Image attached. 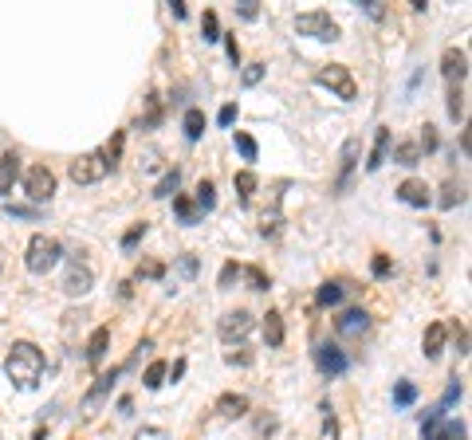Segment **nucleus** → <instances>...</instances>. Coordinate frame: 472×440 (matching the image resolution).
Returning <instances> with one entry per match:
<instances>
[{
    "mask_svg": "<svg viewBox=\"0 0 472 440\" xmlns=\"http://www.w3.org/2000/svg\"><path fill=\"white\" fill-rule=\"evenodd\" d=\"M177 185H181V173H177V170H169L166 177L158 181V189H154V197H173V193H177Z\"/></svg>",
    "mask_w": 472,
    "mask_h": 440,
    "instance_id": "7c9ffc66",
    "label": "nucleus"
},
{
    "mask_svg": "<svg viewBox=\"0 0 472 440\" xmlns=\"http://www.w3.org/2000/svg\"><path fill=\"white\" fill-rule=\"evenodd\" d=\"M122 370H127V365H118V370L102 373V378L95 381V390L87 393V401H83V409H87V413H95V409H99V401H102V397H107V393H110V385H114V381H118V373H122Z\"/></svg>",
    "mask_w": 472,
    "mask_h": 440,
    "instance_id": "4468645a",
    "label": "nucleus"
},
{
    "mask_svg": "<svg viewBox=\"0 0 472 440\" xmlns=\"http://www.w3.org/2000/svg\"><path fill=\"white\" fill-rule=\"evenodd\" d=\"M177 271H181L186 280H193V275H197V260H193V255H181V263H177Z\"/></svg>",
    "mask_w": 472,
    "mask_h": 440,
    "instance_id": "c03bdc74",
    "label": "nucleus"
},
{
    "mask_svg": "<svg viewBox=\"0 0 472 440\" xmlns=\"http://www.w3.org/2000/svg\"><path fill=\"white\" fill-rule=\"evenodd\" d=\"M236 193H240V201H252V193H256V173L252 170L236 173Z\"/></svg>",
    "mask_w": 472,
    "mask_h": 440,
    "instance_id": "a878e982",
    "label": "nucleus"
},
{
    "mask_svg": "<svg viewBox=\"0 0 472 440\" xmlns=\"http://www.w3.org/2000/svg\"><path fill=\"white\" fill-rule=\"evenodd\" d=\"M232 280H240V268H236V263H225V271H220V287H232Z\"/></svg>",
    "mask_w": 472,
    "mask_h": 440,
    "instance_id": "37998d69",
    "label": "nucleus"
},
{
    "mask_svg": "<svg viewBox=\"0 0 472 440\" xmlns=\"http://www.w3.org/2000/svg\"><path fill=\"white\" fill-rule=\"evenodd\" d=\"M433 440H468V429H464L461 421H441L437 432H433Z\"/></svg>",
    "mask_w": 472,
    "mask_h": 440,
    "instance_id": "412c9836",
    "label": "nucleus"
},
{
    "mask_svg": "<svg viewBox=\"0 0 472 440\" xmlns=\"http://www.w3.org/2000/svg\"><path fill=\"white\" fill-rule=\"evenodd\" d=\"M370 268H374V275H378V280H386V275H390V255H374Z\"/></svg>",
    "mask_w": 472,
    "mask_h": 440,
    "instance_id": "a18cd8bd",
    "label": "nucleus"
},
{
    "mask_svg": "<svg viewBox=\"0 0 472 440\" xmlns=\"http://www.w3.org/2000/svg\"><path fill=\"white\" fill-rule=\"evenodd\" d=\"M315 365H319L327 378H338V373H346V354L338 346H331V342H323V346H315Z\"/></svg>",
    "mask_w": 472,
    "mask_h": 440,
    "instance_id": "1a4fd4ad",
    "label": "nucleus"
},
{
    "mask_svg": "<svg viewBox=\"0 0 472 440\" xmlns=\"http://www.w3.org/2000/svg\"><path fill=\"white\" fill-rule=\"evenodd\" d=\"M225 48H228V60H232V63H236V60H240V48H236V40H228V43H225Z\"/></svg>",
    "mask_w": 472,
    "mask_h": 440,
    "instance_id": "3c124183",
    "label": "nucleus"
},
{
    "mask_svg": "<svg viewBox=\"0 0 472 440\" xmlns=\"http://www.w3.org/2000/svg\"><path fill=\"white\" fill-rule=\"evenodd\" d=\"M363 9L370 12L374 20H382V16H386V9H382V0H363Z\"/></svg>",
    "mask_w": 472,
    "mask_h": 440,
    "instance_id": "de8ad7c7",
    "label": "nucleus"
},
{
    "mask_svg": "<svg viewBox=\"0 0 472 440\" xmlns=\"http://www.w3.org/2000/svg\"><path fill=\"white\" fill-rule=\"evenodd\" d=\"M276 417H260V424H256V429H260V436H272V432H276Z\"/></svg>",
    "mask_w": 472,
    "mask_h": 440,
    "instance_id": "09e8293b",
    "label": "nucleus"
},
{
    "mask_svg": "<svg viewBox=\"0 0 472 440\" xmlns=\"http://www.w3.org/2000/svg\"><path fill=\"white\" fill-rule=\"evenodd\" d=\"M213 204H217V189H213V181H201V185H197V209L209 212Z\"/></svg>",
    "mask_w": 472,
    "mask_h": 440,
    "instance_id": "c85d7f7f",
    "label": "nucleus"
},
{
    "mask_svg": "<svg viewBox=\"0 0 472 440\" xmlns=\"http://www.w3.org/2000/svg\"><path fill=\"white\" fill-rule=\"evenodd\" d=\"M173 209H177V216L186 220V224H197V220L205 216V212L197 209V201H189V197H173Z\"/></svg>",
    "mask_w": 472,
    "mask_h": 440,
    "instance_id": "4be33fe9",
    "label": "nucleus"
},
{
    "mask_svg": "<svg viewBox=\"0 0 472 440\" xmlns=\"http://www.w3.org/2000/svg\"><path fill=\"white\" fill-rule=\"evenodd\" d=\"M166 275V268H161L158 260H146V263H138V280H161Z\"/></svg>",
    "mask_w": 472,
    "mask_h": 440,
    "instance_id": "f704fd0d",
    "label": "nucleus"
},
{
    "mask_svg": "<svg viewBox=\"0 0 472 440\" xmlns=\"http://www.w3.org/2000/svg\"><path fill=\"white\" fill-rule=\"evenodd\" d=\"M220 339L225 342H240V339H248L252 334V314L248 311H228L225 319H220Z\"/></svg>",
    "mask_w": 472,
    "mask_h": 440,
    "instance_id": "6e6552de",
    "label": "nucleus"
},
{
    "mask_svg": "<svg viewBox=\"0 0 472 440\" xmlns=\"http://www.w3.org/2000/svg\"><path fill=\"white\" fill-rule=\"evenodd\" d=\"M201 35H205V43H217V40H220V20H217V12H205V16H201Z\"/></svg>",
    "mask_w": 472,
    "mask_h": 440,
    "instance_id": "cd10ccee",
    "label": "nucleus"
},
{
    "mask_svg": "<svg viewBox=\"0 0 472 440\" xmlns=\"http://www.w3.org/2000/svg\"><path fill=\"white\" fill-rule=\"evenodd\" d=\"M181 126H186L189 142H197V138L205 134V114H201V110H186V122H181Z\"/></svg>",
    "mask_w": 472,
    "mask_h": 440,
    "instance_id": "b1692460",
    "label": "nucleus"
},
{
    "mask_svg": "<svg viewBox=\"0 0 472 440\" xmlns=\"http://www.w3.org/2000/svg\"><path fill=\"white\" fill-rule=\"evenodd\" d=\"M319 87H327V91H335L343 102H350L354 94H358V87H354V79H350V71L343 67V63H327V67H319Z\"/></svg>",
    "mask_w": 472,
    "mask_h": 440,
    "instance_id": "39448f33",
    "label": "nucleus"
},
{
    "mask_svg": "<svg viewBox=\"0 0 472 440\" xmlns=\"http://www.w3.org/2000/svg\"><path fill=\"white\" fill-rule=\"evenodd\" d=\"M394 161H397V165H417V161H422L417 142H397L394 145Z\"/></svg>",
    "mask_w": 472,
    "mask_h": 440,
    "instance_id": "5701e85b",
    "label": "nucleus"
},
{
    "mask_svg": "<svg viewBox=\"0 0 472 440\" xmlns=\"http://www.w3.org/2000/svg\"><path fill=\"white\" fill-rule=\"evenodd\" d=\"M0 268H4V248H0Z\"/></svg>",
    "mask_w": 472,
    "mask_h": 440,
    "instance_id": "864d4df0",
    "label": "nucleus"
},
{
    "mask_svg": "<svg viewBox=\"0 0 472 440\" xmlns=\"http://www.w3.org/2000/svg\"><path fill=\"white\" fill-rule=\"evenodd\" d=\"M236 12H240L245 20H256V16H260V0H240V4H236Z\"/></svg>",
    "mask_w": 472,
    "mask_h": 440,
    "instance_id": "4c0bfd02",
    "label": "nucleus"
},
{
    "mask_svg": "<svg viewBox=\"0 0 472 440\" xmlns=\"http://www.w3.org/2000/svg\"><path fill=\"white\" fill-rule=\"evenodd\" d=\"M71 181L75 185H95V181H102L110 173V165H107V158L102 153H83V158H75L71 161Z\"/></svg>",
    "mask_w": 472,
    "mask_h": 440,
    "instance_id": "20e7f679",
    "label": "nucleus"
},
{
    "mask_svg": "<svg viewBox=\"0 0 472 440\" xmlns=\"http://www.w3.org/2000/svg\"><path fill=\"white\" fill-rule=\"evenodd\" d=\"M461 201H464V189L456 185V181H449V185L441 189V201L437 204H441V209H453V204H461Z\"/></svg>",
    "mask_w": 472,
    "mask_h": 440,
    "instance_id": "c756f323",
    "label": "nucleus"
},
{
    "mask_svg": "<svg viewBox=\"0 0 472 440\" xmlns=\"http://www.w3.org/2000/svg\"><path fill=\"white\" fill-rule=\"evenodd\" d=\"M95 287V271L87 268V263H71L68 268V275H63V295H71V299H79V295H87V291Z\"/></svg>",
    "mask_w": 472,
    "mask_h": 440,
    "instance_id": "0eeeda50",
    "label": "nucleus"
},
{
    "mask_svg": "<svg viewBox=\"0 0 472 440\" xmlns=\"http://www.w3.org/2000/svg\"><path fill=\"white\" fill-rule=\"evenodd\" d=\"M338 299H343V287H338V283H323L319 295H315V303H319V307H335Z\"/></svg>",
    "mask_w": 472,
    "mask_h": 440,
    "instance_id": "2f4dec72",
    "label": "nucleus"
},
{
    "mask_svg": "<svg viewBox=\"0 0 472 440\" xmlns=\"http://www.w3.org/2000/svg\"><path fill=\"white\" fill-rule=\"evenodd\" d=\"M59 255H63L59 240H51V236H43V232H36V236L28 240L24 263H28V271H32V275H48V271L59 263Z\"/></svg>",
    "mask_w": 472,
    "mask_h": 440,
    "instance_id": "f03ea898",
    "label": "nucleus"
},
{
    "mask_svg": "<svg viewBox=\"0 0 472 440\" xmlns=\"http://www.w3.org/2000/svg\"><path fill=\"white\" fill-rule=\"evenodd\" d=\"M32 440H48V429H36V436Z\"/></svg>",
    "mask_w": 472,
    "mask_h": 440,
    "instance_id": "603ef678",
    "label": "nucleus"
},
{
    "mask_svg": "<svg viewBox=\"0 0 472 440\" xmlns=\"http://www.w3.org/2000/svg\"><path fill=\"white\" fill-rule=\"evenodd\" d=\"M445 334H449V326L445 322H429V326H425V358H437L441 350H445Z\"/></svg>",
    "mask_w": 472,
    "mask_h": 440,
    "instance_id": "f3484780",
    "label": "nucleus"
},
{
    "mask_svg": "<svg viewBox=\"0 0 472 440\" xmlns=\"http://www.w3.org/2000/svg\"><path fill=\"white\" fill-rule=\"evenodd\" d=\"M295 32L311 35V40H338V24L331 20V12H299L295 16Z\"/></svg>",
    "mask_w": 472,
    "mask_h": 440,
    "instance_id": "7ed1b4c3",
    "label": "nucleus"
},
{
    "mask_svg": "<svg viewBox=\"0 0 472 440\" xmlns=\"http://www.w3.org/2000/svg\"><path fill=\"white\" fill-rule=\"evenodd\" d=\"M397 197H402L405 204H413V209H425V204L433 201V197H429V185H425V181H417V177L402 181V189H397Z\"/></svg>",
    "mask_w": 472,
    "mask_h": 440,
    "instance_id": "f8f14e48",
    "label": "nucleus"
},
{
    "mask_svg": "<svg viewBox=\"0 0 472 440\" xmlns=\"http://www.w3.org/2000/svg\"><path fill=\"white\" fill-rule=\"evenodd\" d=\"M461 393H464V385H461V381H453V385L445 390V397H441V405H437V409H449L453 401H461Z\"/></svg>",
    "mask_w": 472,
    "mask_h": 440,
    "instance_id": "58836bf2",
    "label": "nucleus"
},
{
    "mask_svg": "<svg viewBox=\"0 0 472 440\" xmlns=\"http://www.w3.org/2000/svg\"><path fill=\"white\" fill-rule=\"evenodd\" d=\"M107 346H110V326H99L91 339H87V362L99 365L102 358H107Z\"/></svg>",
    "mask_w": 472,
    "mask_h": 440,
    "instance_id": "2eb2a0df",
    "label": "nucleus"
},
{
    "mask_svg": "<svg viewBox=\"0 0 472 440\" xmlns=\"http://www.w3.org/2000/svg\"><path fill=\"white\" fill-rule=\"evenodd\" d=\"M24 189H28V197H32L36 204H40V201H51V193H55V173H51L48 165H28Z\"/></svg>",
    "mask_w": 472,
    "mask_h": 440,
    "instance_id": "423d86ee",
    "label": "nucleus"
},
{
    "mask_svg": "<svg viewBox=\"0 0 472 440\" xmlns=\"http://www.w3.org/2000/svg\"><path fill=\"white\" fill-rule=\"evenodd\" d=\"M217 413L228 417V421H236V417L248 413V397H245V393H225V397L217 401Z\"/></svg>",
    "mask_w": 472,
    "mask_h": 440,
    "instance_id": "a211bd4d",
    "label": "nucleus"
},
{
    "mask_svg": "<svg viewBox=\"0 0 472 440\" xmlns=\"http://www.w3.org/2000/svg\"><path fill=\"white\" fill-rule=\"evenodd\" d=\"M9 216H28V220H36L40 212H36V209H16V204H9Z\"/></svg>",
    "mask_w": 472,
    "mask_h": 440,
    "instance_id": "8fccbe9b",
    "label": "nucleus"
},
{
    "mask_svg": "<svg viewBox=\"0 0 472 440\" xmlns=\"http://www.w3.org/2000/svg\"><path fill=\"white\" fill-rule=\"evenodd\" d=\"M4 373L12 378L16 390H36L43 378V350L36 342H16L4 358Z\"/></svg>",
    "mask_w": 472,
    "mask_h": 440,
    "instance_id": "f257e3e1",
    "label": "nucleus"
},
{
    "mask_svg": "<svg viewBox=\"0 0 472 440\" xmlns=\"http://www.w3.org/2000/svg\"><path fill=\"white\" fill-rule=\"evenodd\" d=\"M240 79H245V87H256V83L264 79V63H252V67H245V75H240Z\"/></svg>",
    "mask_w": 472,
    "mask_h": 440,
    "instance_id": "ea45409f",
    "label": "nucleus"
},
{
    "mask_svg": "<svg viewBox=\"0 0 472 440\" xmlns=\"http://www.w3.org/2000/svg\"><path fill=\"white\" fill-rule=\"evenodd\" d=\"M449 119H453V122L464 119V94H461V91L449 94Z\"/></svg>",
    "mask_w": 472,
    "mask_h": 440,
    "instance_id": "c9c22d12",
    "label": "nucleus"
},
{
    "mask_svg": "<svg viewBox=\"0 0 472 440\" xmlns=\"http://www.w3.org/2000/svg\"><path fill=\"white\" fill-rule=\"evenodd\" d=\"M441 75L453 79V83H461V79L468 75V51H464V48H449L445 55H441Z\"/></svg>",
    "mask_w": 472,
    "mask_h": 440,
    "instance_id": "9d476101",
    "label": "nucleus"
},
{
    "mask_svg": "<svg viewBox=\"0 0 472 440\" xmlns=\"http://www.w3.org/2000/svg\"><path fill=\"white\" fill-rule=\"evenodd\" d=\"M16 170H20V158L16 153H4L0 158V201L12 193V185H16Z\"/></svg>",
    "mask_w": 472,
    "mask_h": 440,
    "instance_id": "dca6fc26",
    "label": "nucleus"
},
{
    "mask_svg": "<svg viewBox=\"0 0 472 440\" xmlns=\"http://www.w3.org/2000/svg\"><path fill=\"white\" fill-rule=\"evenodd\" d=\"M335 326H338V334H343V339H363L366 330H370V314L354 307V311H346Z\"/></svg>",
    "mask_w": 472,
    "mask_h": 440,
    "instance_id": "9b49d317",
    "label": "nucleus"
},
{
    "mask_svg": "<svg viewBox=\"0 0 472 440\" xmlns=\"http://www.w3.org/2000/svg\"><path fill=\"white\" fill-rule=\"evenodd\" d=\"M142 236H146V220H142V224H134V229H127L122 248H127V252H130V248H138V240H142Z\"/></svg>",
    "mask_w": 472,
    "mask_h": 440,
    "instance_id": "e433bc0d",
    "label": "nucleus"
},
{
    "mask_svg": "<svg viewBox=\"0 0 472 440\" xmlns=\"http://www.w3.org/2000/svg\"><path fill=\"white\" fill-rule=\"evenodd\" d=\"M413 401H417V385H413V381H397L394 385V405H413Z\"/></svg>",
    "mask_w": 472,
    "mask_h": 440,
    "instance_id": "bb28decb",
    "label": "nucleus"
},
{
    "mask_svg": "<svg viewBox=\"0 0 472 440\" xmlns=\"http://www.w3.org/2000/svg\"><path fill=\"white\" fill-rule=\"evenodd\" d=\"M236 150H240V158L245 161H256V138H248V134H236Z\"/></svg>",
    "mask_w": 472,
    "mask_h": 440,
    "instance_id": "72a5a7b5",
    "label": "nucleus"
},
{
    "mask_svg": "<svg viewBox=\"0 0 472 440\" xmlns=\"http://www.w3.org/2000/svg\"><path fill=\"white\" fill-rule=\"evenodd\" d=\"M264 342H268L272 350L284 346V314H279V311H268V314H264Z\"/></svg>",
    "mask_w": 472,
    "mask_h": 440,
    "instance_id": "6ab92c4d",
    "label": "nucleus"
},
{
    "mask_svg": "<svg viewBox=\"0 0 472 440\" xmlns=\"http://www.w3.org/2000/svg\"><path fill=\"white\" fill-rule=\"evenodd\" d=\"M417 150H425V153L437 150V130H433V126H425V134H422V142H417Z\"/></svg>",
    "mask_w": 472,
    "mask_h": 440,
    "instance_id": "79ce46f5",
    "label": "nucleus"
},
{
    "mask_svg": "<svg viewBox=\"0 0 472 440\" xmlns=\"http://www.w3.org/2000/svg\"><path fill=\"white\" fill-rule=\"evenodd\" d=\"M240 275H245L248 283H252V291H268L272 283H268V275H264L260 268H240Z\"/></svg>",
    "mask_w": 472,
    "mask_h": 440,
    "instance_id": "473e14b6",
    "label": "nucleus"
},
{
    "mask_svg": "<svg viewBox=\"0 0 472 440\" xmlns=\"http://www.w3.org/2000/svg\"><path fill=\"white\" fill-rule=\"evenodd\" d=\"M217 122H220V126H232V122H236V102H228V106H220Z\"/></svg>",
    "mask_w": 472,
    "mask_h": 440,
    "instance_id": "49530a36",
    "label": "nucleus"
},
{
    "mask_svg": "<svg viewBox=\"0 0 472 440\" xmlns=\"http://www.w3.org/2000/svg\"><path fill=\"white\" fill-rule=\"evenodd\" d=\"M225 362L228 365H252V354H248V350H228Z\"/></svg>",
    "mask_w": 472,
    "mask_h": 440,
    "instance_id": "a19ab883",
    "label": "nucleus"
},
{
    "mask_svg": "<svg viewBox=\"0 0 472 440\" xmlns=\"http://www.w3.org/2000/svg\"><path fill=\"white\" fill-rule=\"evenodd\" d=\"M354 158H358V142H346V145H343V177H338V193H346V185H350Z\"/></svg>",
    "mask_w": 472,
    "mask_h": 440,
    "instance_id": "aec40b11",
    "label": "nucleus"
},
{
    "mask_svg": "<svg viewBox=\"0 0 472 440\" xmlns=\"http://www.w3.org/2000/svg\"><path fill=\"white\" fill-rule=\"evenodd\" d=\"M390 158V130L378 126L374 130V150H370V161H366V173H378Z\"/></svg>",
    "mask_w": 472,
    "mask_h": 440,
    "instance_id": "ddd939ff",
    "label": "nucleus"
},
{
    "mask_svg": "<svg viewBox=\"0 0 472 440\" xmlns=\"http://www.w3.org/2000/svg\"><path fill=\"white\" fill-rule=\"evenodd\" d=\"M166 373H169V365H166V362H150V365H146V378H142V385H146V390H161V381H166Z\"/></svg>",
    "mask_w": 472,
    "mask_h": 440,
    "instance_id": "393cba45",
    "label": "nucleus"
}]
</instances>
